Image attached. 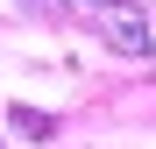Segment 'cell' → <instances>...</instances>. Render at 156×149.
<instances>
[{"instance_id":"cell-2","label":"cell","mask_w":156,"mask_h":149,"mask_svg":"<svg viewBox=\"0 0 156 149\" xmlns=\"http://www.w3.org/2000/svg\"><path fill=\"white\" fill-rule=\"evenodd\" d=\"M14 7H36V14H64V21H71V0H14Z\"/></svg>"},{"instance_id":"cell-1","label":"cell","mask_w":156,"mask_h":149,"mask_svg":"<svg viewBox=\"0 0 156 149\" xmlns=\"http://www.w3.org/2000/svg\"><path fill=\"white\" fill-rule=\"evenodd\" d=\"M71 14H85L114 50H128V57H149V50H156V43H149V14L128 7V0H78Z\"/></svg>"}]
</instances>
